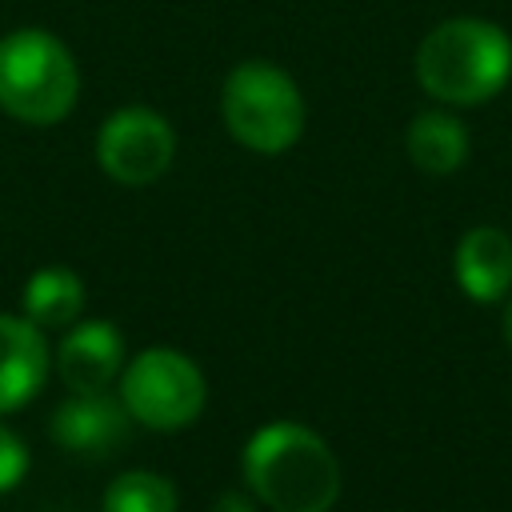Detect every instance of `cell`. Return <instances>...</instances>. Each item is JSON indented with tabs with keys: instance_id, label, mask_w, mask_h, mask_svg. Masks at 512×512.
Wrapping results in <instances>:
<instances>
[{
	"instance_id": "6da1fadb",
	"label": "cell",
	"mask_w": 512,
	"mask_h": 512,
	"mask_svg": "<svg viewBox=\"0 0 512 512\" xmlns=\"http://www.w3.org/2000/svg\"><path fill=\"white\" fill-rule=\"evenodd\" d=\"M416 80L440 104H484L512 80V36L484 16H448L420 40Z\"/></svg>"
},
{
	"instance_id": "7a4b0ae2",
	"label": "cell",
	"mask_w": 512,
	"mask_h": 512,
	"mask_svg": "<svg viewBox=\"0 0 512 512\" xmlns=\"http://www.w3.org/2000/svg\"><path fill=\"white\" fill-rule=\"evenodd\" d=\"M244 480L272 512H328L340 496L332 448L304 424H264L244 444Z\"/></svg>"
},
{
	"instance_id": "3957f363",
	"label": "cell",
	"mask_w": 512,
	"mask_h": 512,
	"mask_svg": "<svg viewBox=\"0 0 512 512\" xmlns=\"http://www.w3.org/2000/svg\"><path fill=\"white\" fill-rule=\"evenodd\" d=\"M80 96V72L64 40L44 28H16L0 36V112L48 128L60 124Z\"/></svg>"
},
{
	"instance_id": "277c9868",
	"label": "cell",
	"mask_w": 512,
	"mask_h": 512,
	"mask_svg": "<svg viewBox=\"0 0 512 512\" xmlns=\"http://www.w3.org/2000/svg\"><path fill=\"white\" fill-rule=\"evenodd\" d=\"M220 116L236 144L276 156L288 152L304 132V96L284 68L268 60H244L224 80Z\"/></svg>"
},
{
	"instance_id": "5b68a950",
	"label": "cell",
	"mask_w": 512,
	"mask_h": 512,
	"mask_svg": "<svg viewBox=\"0 0 512 512\" xmlns=\"http://www.w3.org/2000/svg\"><path fill=\"white\" fill-rule=\"evenodd\" d=\"M120 400L136 424L176 432L204 408V372L176 348H144L120 372Z\"/></svg>"
},
{
	"instance_id": "8992f818",
	"label": "cell",
	"mask_w": 512,
	"mask_h": 512,
	"mask_svg": "<svg viewBox=\"0 0 512 512\" xmlns=\"http://www.w3.org/2000/svg\"><path fill=\"white\" fill-rule=\"evenodd\" d=\"M172 156H176V132L156 108L128 104L100 124L96 160L116 184L128 188L156 184L172 168Z\"/></svg>"
},
{
	"instance_id": "52a82bcc",
	"label": "cell",
	"mask_w": 512,
	"mask_h": 512,
	"mask_svg": "<svg viewBox=\"0 0 512 512\" xmlns=\"http://www.w3.org/2000/svg\"><path fill=\"white\" fill-rule=\"evenodd\" d=\"M48 432L56 448L84 460H104L132 436V412L108 392H72L52 412Z\"/></svg>"
},
{
	"instance_id": "ba28073f",
	"label": "cell",
	"mask_w": 512,
	"mask_h": 512,
	"mask_svg": "<svg viewBox=\"0 0 512 512\" xmlns=\"http://www.w3.org/2000/svg\"><path fill=\"white\" fill-rule=\"evenodd\" d=\"M124 368V340L108 320L68 324L56 348V372L68 392H104Z\"/></svg>"
},
{
	"instance_id": "9c48e42d",
	"label": "cell",
	"mask_w": 512,
	"mask_h": 512,
	"mask_svg": "<svg viewBox=\"0 0 512 512\" xmlns=\"http://www.w3.org/2000/svg\"><path fill=\"white\" fill-rule=\"evenodd\" d=\"M48 376L44 332L28 316L0 312V412L28 404Z\"/></svg>"
},
{
	"instance_id": "30bf717a",
	"label": "cell",
	"mask_w": 512,
	"mask_h": 512,
	"mask_svg": "<svg viewBox=\"0 0 512 512\" xmlns=\"http://www.w3.org/2000/svg\"><path fill=\"white\" fill-rule=\"evenodd\" d=\"M456 284L464 296L492 304L512 288V236L500 228H472L456 244Z\"/></svg>"
},
{
	"instance_id": "8fae6325",
	"label": "cell",
	"mask_w": 512,
	"mask_h": 512,
	"mask_svg": "<svg viewBox=\"0 0 512 512\" xmlns=\"http://www.w3.org/2000/svg\"><path fill=\"white\" fill-rule=\"evenodd\" d=\"M404 148H408V160L420 172L448 176L468 160V128H464L460 116L428 108V112L412 116V124L404 132Z\"/></svg>"
},
{
	"instance_id": "7c38bea8",
	"label": "cell",
	"mask_w": 512,
	"mask_h": 512,
	"mask_svg": "<svg viewBox=\"0 0 512 512\" xmlns=\"http://www.w3.org/2000/svg\"><path fill=\"white\" fill-rule=\"evenodd\" d=\"M84 312V284L72 268H40L24 284V316L36 328H68Z\"/></svg>"
},
{
	"instance_id": "4fadbf2b",
	"label": "cell",
	"mask_w": 512,
	"mask_h": 512,
	"mask_svg": "<svg viewBox=\"0 0 512 512\" xmlns=\"http://www.w3.org/2000/svg\"><path fill=\"white\" fill-rule=\"evenodd\" d=\"M104 512H176V488L160 472H120L104 492Z\"/></svg>"
},
{
	"instance_id": "5bb4252c",
	"label": "cell",
	"mask_w": 512,
	"mask_h": 512,
	"mask_svg": "<svg viewBox=\"0 0 512 512\" xmlns=\"http://www.w3.org/2000/svg\"><path fill=\"white\" fill-rule=\"evenodd\" d=\"M24 468H28V448L20 444V436L12 428L0 424V492H12L24 476Z\"/></svg>"
},
{
	"instance_id": "9a60e30c",
	"label": "cell",
	"mask_w": 512,
	"mask_h": 512,
	"mask_svg": "<svg viewBox=\"0 0 512 512\" xmlns=\"http://www.w3.org/2000/svg\"><path fill=\"white\" fill-rule=\"evenodd\" d=\"M212 512H256V504L244 492H224V496H216Z\"/></svg>"
},
{
	"instance_id": "2e32d148",
	"label": "cell",
	"mask_w": 512,
	"mask_h": 512,
	"mask_svg": "<svg viewBox=\"0 0 512 512\" xmlns=\"http://www.w3.org/2000/svg\"><path fill=\"white\" fill-rule=\"evenodd\" d=\"M504 340H508V348H512V300H508V308H504Z\"/></svg>"
}]
</instances>
